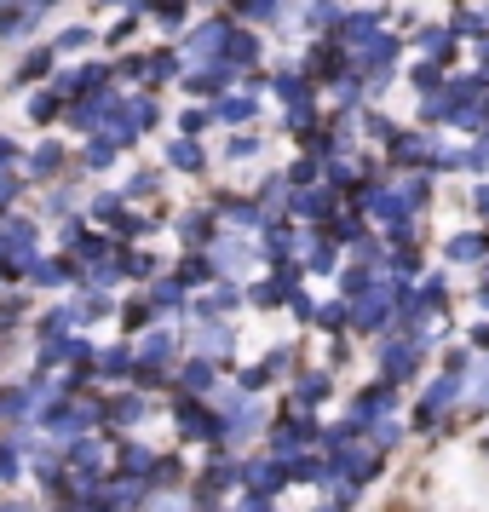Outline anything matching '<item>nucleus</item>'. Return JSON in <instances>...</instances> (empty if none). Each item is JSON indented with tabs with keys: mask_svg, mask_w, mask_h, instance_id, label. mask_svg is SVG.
<instances>
[{
	"mask_svg": "<svg viewBox=\"0 0 489 512\" xmlns=\"http://www.w3.org/2000/svg\"><path fill=\"white\" fill-rule=\"evenodd\" d=\"M208 259H213V271H242L248 265V242L242 236H219L208 248Z\"/></svg>",
	"mask_w": 489,
	"mask_h": 512,
	"instance_id": "obj_13",
	"label": "nucleus"
},
{
	"mask_svg": "<svg viewBox=\"0 0 489 512\" xmlns=\"http://www.w3.org/2000/svg\"><path fill=\"white\" fill-rule=\"evenodd\" d=\"M231 35H236L231 24H202L185 41V58H213V64H219V58H225V47H231Z\"/></svg>",
	"mask_w": 489,
	"mask_h": 512,
	"instance_id": "obj_6",
	"label": "nucleus"
},
{
	"mask_svg": "<svg viewBox=\"0 0 489 512\" xmlns=\"http://www.w3.org/2000/svg\"><path fill=\"white\" fill-rule=\"evenodd\" d=\"M294 213H300V219H328V213H334V190H300V196H294Z\"/></svg>",
	"mask_w": 489,
	"mask_h": 512,
	"instance_id": "obj_19",
	"label": "nucleus"
},
{
	"mask_svg": "<svg viewBox=\"0 0 489 512\" xmlns=\"http://www.w3.org/2000/svg\"><path fill=\"white\" fill-rule=\"evenodd\" d=\"M466 397H472V409H489V357L472 363V374H466Z\"/></svg>",
	"mask_w": 489,
	"mask_h": 512,
	"instance_id": "obj_21",
	"label": "nucleus"
},
{
	"mask_svg": "<svg viewBox=\"0 0 489 512\" xmlns=\"http://www.w3.org/2000/svg\"><path fill=\"white\" fill-rule=\"evenodd\" d=\"M150 6H156V24H162V29L185 24V0H150Z\"/></svg>",
	"mask_w": 489,
	"mask_h": 512,
	"instance_id": "obj_30",
	"label": "nucleus"
},
{
	"mask_svg": "<svg viewBox=\"0 0 489 512\" xmlns=\"http://www.w3.org/2000/svg\"><path fill=\"white\" fill-rule=\"evenodd\" d=\"M173 420H179V432H185L190 443H225L219 415H213V409H202L196 397H179V403H173Z\"/></svg>",
	"mask_w": 489,
	"mask_h": 512,
	"instance_id": "obj_3",
	"label": "nucleus"
},
{
	"mask_svg": "<svg viewBox=\"0 0 489 512\" xmlns=\"http://www.w3.org/2000/svg\"><path fill=\"white\" fill-rule=\"evenodd\" d=\"M300 248H311V271H334V248H328L323 236H305Z\"/></svg>",
	"mask_w": 489,
	"mask_h": 512,
	"instance_id": "obj_31",
	"label": "nucleus"
},
{
	"mask_svg": "<svg viewBox=\"0 0 489 512\" xmlns=\"http://www.w3.org/2000/svg\"><path fill=\"white\" fill-rule=\"evenodd\" d=\"M219 64H225V70H254L259 64V35H242V29H236L231 35V47H225V58H219Z\"/></svg>",
	"mask_w": 489,
	"mask_h": 512,
	"instance_id": "obj_10",
	"label": "nucleus"
},
{
	"mask_svg": "<svg viewBox=\"0 0 489 512\" xmlns=\"http://www.w3.org/2000/svg\"><path fill=\"white\" fill-rule=\"evenodd\" d=\"M12 156H18V144H12V139H0V167H12Z\"/></svg>",
	"mask_w": 489,
	"mask_h": 512,
	"instance_id": "obj_51",
	"label": "nucleus"
},
{
	"mask_svg": "<svg viewBox=\"0 0 489 512\" xmlns=\"http://www.w3.org/2000/svg\"><path fill=\"white\" fill-rule=\"evenodd\" d=\"M167 156H173V167H179V173H202V150H196L190 139H179Z\"/></svg>",
	"mask_w": 489,
	"mask_h": 512,
	"instance_id": "obj_28",
	"label": "nucleus"
},
{
	"mask_svg": "<svg viewBox=\"0 0 489 512\" xmlns=\"http://www.w3.org/2000/svg\"><path fill=\"white\" fill-rule=\"evenodd\" d=\"M156 455H150V449H139V443H127V449H121L116 455V472L121 478H127V484H139V489H150V478H156Z\"/></svg>",
	"mask_w": 489,
	"mask_h": 512,
	"instance_id": "obj_7",
	"label": "nucleus"
},
{
	"mask_svg": "<svg viewBox=\"0 0 489 512\" xmlns=\"http://www.w3.org/2000/svg\"><path fill=\"white\" fill-rule=\"evenodd\" d=\"M317 323H323V328H346V323H351V305H346V300L323 305V311H317Z\"/></svg>",
	"mask_w": 489,
	"mask_h": 512,
	"instance_id": "obj_34",
	"label": "nucleus"
},
{
	"mask_svg": "<svg viewBox=\"0 0 489 512\" xmlns=\"http://www.w3.org/2000/svg\"><path fill=\"white\" fill-rule=\"evenodd\" d=\"M236 6H242V18H259V24L282 12V0H236Z\"/></svg>",
	"mask_w": 489,
	"mask_h": 512,
	"instance_id": "obj_32",
	"label": "nucleus"
},
{
	"mask_svg": "<svg viewBox=\"0 0 489 512\" xmlns=\"http://www.w3.org/2000/svg\"><path fill=\"white\" fill-rule=\"evenodd\" d=\"M472 208H478V213L489 219V185H478V190H472Z\"/></svg>",
	"mask_w": 489,
	"mask_h": 512,
	"instance_id": "obj_50",
	"label": "nucleus"
},
{
	"mask_svg": "<svg viewBox=\"0 0 489 512\" xmlns=\"http://www.w3.org/2000/svg\"><path fill=\"white\" fill-rule=\"evenodd\" d=\"M87 357H93V346L87 340H70V334H58V340L41 346V363H87Z\"/></svg>",
	"mask_w": 489,
	"mask_h": 512,
	"instance_id": "obj_14",
	"label": "nucleus"
},
{
	"mask_svg": "<svg viewBox=\"0 0 489 512\" xmlns=\"http://www.w3.org/2000/svg\"><path fill=\"white\" fill-rule=\"evenodd\" d=\"M12 196H18V179H12V173H6V167H0V213L12 208Z\"/></svg>",
	"mask_w": 489,
	"mask_h": 512,
	"instance_id": "obj_46",
	"label": "nucleus"
},
{
	"mask_svg": "<svg viewBox=\"0 0 489 512\" xmlns=\"http://www.w3.org/2000/svg\"><path fill=\"white\" fill-rule=\"evenodd\" d=\"M150 305H156V311H173V305H185V282H156Z\"/></svg>",
	"mask_w": 489,
	"mask_h": 512,
	"instance_id": "obj_29",
	"label": "nucleus"
},
{
	"mask_svg": "<svg viewBox=\"0 0 489 512\" xmlns=\"http://www.w3.org/2000/svg\"><path fill=\"white\" fill-rule=\"evenodd\" d=\"M277 93L288 98V110H294V104H311V87L300 81V70H282L277 75Z\"/></svg>",
	"mask_w": 489,
	"mask_h": 512,
	"instance_id": "obj_26",
	"label": "nucleus"
},
{
	"mask_svg": "<svg viewBox=\"0 0 489 512\" xmlns=\"http://www.w3.org/2000/svg\"><path fill=\"white\" fill-rule=\"evenodd\" d=\"M248 300H254V305H277L282 300V282H254V288H248Z\"/></svg>",
	"mask_w": 489,
	"mask_h": 512,
	"instance_id": "obj_39",
	"label": "nucleus"
},
{
	"mask_svg": "<svg viewBox=\"0 0 489 512\" xmlns=\"http://www.w3.org/2000/svg\"><path fill=\"white\" fill-rule=\"evenodd\" d=\"M351 305V328H363V334H374V328L386 323L397 311V294L386 288V282H374L369 294H357V300H346Z\"/></svg>",
	"mask_w": 489,
	"mask_h": 512,
	"instance_id": "obj_4",
	"label": "nucleus"
},
{
	"mask_svg": "<svg viewBox=\"0 0 489 512\" xmlns=\"http://www.w3.org/2000/svg\"><path fill=\"white\" fill-rule=\"evenodd\" d=\"M392 162L420 167V162H438V150H432V139H420V133H392Z\"/></svg>",
	"mask_w": 489,
	"mask_h": 512,
	"instance_id": "obj_8",
	"label": "nucleus"
},
{
	"mask_svg": "<svg viewBox=\"0 0 489 512\" xmlns=\"http://www.w3.org/2000/svg\"><path fill=\"white\" fill-rule=\"evenodd\" d=\"M484 455H489V443H484Z\"/></svg>",
	"mask_w": 489,
	"mask_h": 512,
	"instance_id": "obj_55",
	"label": "nucleus"
},
{
	"mask_svg": "<svg viewBox=\"0 0 489 512\" xmlns=\"http://www.w3.org/2000/svg\"><path fill=\"white\" fill-rule=\"evenodd\" d=\"M288 311H294V317H300V323H311V317H317V305L305 300V294H294V300H288Z\"/></svg>",
	"mask_w": 489,
	"mask_h": 512,
	"instance_id": "obj_47",
	"label": "nucleus"
},
{
	"mask_svg": "<svg viewBox=\"0 0 489 512\" xmlns=\"http://www.w3.org/2000/svg\"><path fill=\"white\" fill-rule=\"evenodd\" d=\"M466 397V369H443L438 380H432V386H426V397H420V426H432V420L443 415V409H455V403H461Z\"/></svg>",
	"mask_w": 489,
	"mask_h": 512,
	"instance_id": "obj_2",
	"label": "nucleus"
},
{
	"mask_svg": "<svg viewBox=\"0 0 489 512\" xmlns=\"http://www.w3.org/2000/svg\"><path fill=\"white\" fill-rule=\"evenodd\" d=\"M311 104H294V110H288V127H294V133H311Z\"/></svg>",
	"mask_w": 489,
	"mask_h": 512,
	"instance_id": "obj_45",
	"label": "nucleus"
},
{
	"mask_svg": "<svg viewBox=\"0 0 489 512\" xmlns=\"http://www.w3.org/2000/svg\"><path fill=\"white\" fill-rule=\"evenodd\" d=\"M472 346H478V351H489V323H484V328H472Z\"/></svg>",
	"mask_w": 489,
	"mask_h": 512,
	"instance_id": "obj_52",
	"label": "nucleus"
},
{
	"mask_svg": "<svg viewBox=\"0 0 489 512\" xmlns=\"http://www.w3.org/2000/svg\"><path fill=\"white\" fill-rule=\"evenodd\" d=\"M110 162H116V144H110V139L87 144V167H110Z\"/></svg>",
	"mask_w": 489,
	"mask_h": 512,
	"instance_id": "obj_36",
	"label": "nucleus"
},
{
	"mask_svg": "<svg viewBox=\"0 0 489 512\" xmlns=\"http://www.w3.org/2000/svg\"><path fill=\"white\" fill-rule=\"evenodd\" d=\"M47 70H52V52H29V58H24V70H18V81H41Z\"/></svg>",
	"mask_w": 489,
	"mask_h": 512,
	"instance_id": "obj_33",
	"label": "nucleus"
},
{
	"mask_svg": "<svg viewBox=\"0 0 489 512\" xmlns=\"http://www.w3.org/2000/svg\"><path fill=\"white\" fill-rule=\"evenodd\" d=\"M484 254H489V231H461V236H449V259H455V265H478Z\"/></svg>",
	"mask_w": 489,
	"mask_h": 512,
	"instance_id": "obj_12",
	"label": "nucleus"
},
{
	"mask_svg": "<svg viewBox=\"0 0 489 512\" xmlns=\"http://www.w3.org/2000/svg\"><path fill=\"white\" fill-rule=\"evenodd\" d=\"M202 277H213V259L208 254H190L185 259V282H202Z\"/></svg>",
	"mask_w": 489,
	"mask_h": 512,
	"instance_id": "obj_40",
	"label": "nucleus"
},
{
	"mask_svg": "<svg viewBox=\"0 0 489 512\" xmlns=\"http://www.w3.org/2000/svg\"><path fill=\"white\" fill-rule=\"evenodd\" d=\"M242 484H248L254 501H271V495H277L282 484H294V478H288V461L271 455V461H248V466H242Z\"/></svg>",
	"mask_w": 489,
	"mask_h": 512,
	"instance_id": "obj_5",
	"label": "nucleus"
},
{
	"mask_svg": "<svg viewBox=\"0 0 489 512\" xmlns=\"http://www.w3.org/2000/svg\"><path fill=\"white\" fill-rule=\"evenodd\" d=\"M104 420H110V426H139V420H144V403H139V397H116Z\"/></svg>",
	"mask_w": 489,
	"mask_h": 512,
	"instance_id": "obj_25",
	"label": "nucleus"
},
{
	"mask_svg": "<svg viewBox=\"0 0 489 512\" xmlns=\"http://www.w3.org/2000/svg\"><path fill=\"white\" fill-rule=\"evenodd\" d=\"M179 386H185L190 397L213 392V363H208V357H196V363H190V369H185V380H179Z\"/></svg>",
	"mask_w": 489,
	"mask_h": 512,
	"instance_id": "obj_23",
	"label": "nucleus"
},
{
	"mask_svg": "<svg viewBox=\"0 0 489 512\" xmlns=\"http://www.w3.org/2000/svg\"><path fill=\"white\" fill-rule=\"evenodd\" d=\"M139 357L150 363V369H167V363L179 357V334H173V328H150L144 346H139Z\"/></svg>",
	"mask_w": 489,
	"mask_h": 512,
	"instance_id": "obj_9",
	"label": "nucleus"
},
{
	"mask_svg": "<svg viewBox=\"0 0 489 512\" xmlns=\"http://www.w3.org/2000/svg\"><path fill=\"white\" fill-rule=\"evenodd\" d=\"M231 305H236V288H231V282H219L208 300L196 305V317H208V323H213V317H219V311H231Z\"/></svg>",
	"mask_w": 489,
	"mask_h": 512,
	"instance_id": "obj_24",
	"label": "nucleus"
},
{
	"mask_svg": "<svg viewBox=\"0 0 489 512\" xmlns=\"http://www.w3.org/2000/svg\"><path fill=\"white\" fill-rule=\"evenodd\" d=\"M225 81H231V70H225V64H219V70H190L185 75L190 93H225Z\"/></svg>",
	"mask_w": 489,
	"mask_h": 512,
	"instance_id": "obj_22",
	"label": "nucleus"
},
{
	"mask_svg": "<svg viewBox=\"0 0 489 512\" xmlns=\"http://www.w3.org/2000/svg\"><path fill=\"white\" fill-rule=\"evenodd\" d=\"M18 478V443H0V484Z\"/></svg>",
	"mask_w": 489,
	"mask_h": 512,
	"instance_id": "obj_37",
	"label": "nucleus"
},
{
	"mask_svg": "<svg viewBox=\"0 0 489 512\" xmlns=\"http://www.w3.org/2000/svg\"><path fill=\"white\" fill-rule=\"evenodd\" d=\"M58 167H64V150L58 144H35L29 150V179H52Z\"/></svg>",
	"mask_w": 489,
	"mask_h": 512,
	"instance_id": "obj_20",
	"label": "nucleus"
},
{
	"mask_svg": "<svg viewBox=\"0 0 489 512\" xmlns=\"http://www.w3.org/2000/svg\"><path fill=\"white\" fill-rule=\"evenodd\" d=\"M392 409H397V386L392 380H374L363 397H351V409H346V420L363 432V426H380V420H392Z\"/></svg>",
	"mask_w": 489,
	"mask_h": 512,
	"instance_id": "obj_1",
	"label": "nucleus"
},
{
	"mask_svg": "<svg viewBox=\"0 0 489 512\" xmlns=\"http://www.w3.org/2000/svg\"><path fill=\"white\" fill-rule=\"evenodd\" d=\"M478 305H484V311H489V282H484V288H478Z\"/></svg>",
	"mask_w": 489,
	"mask_h": 512,
	"instance_id": "obj_54",
	"label": "nucleus"
},
{
	"mask_svg": "<svg viewBox=\"0 0 489 512\" xmlns=\"http://www.w3.org/2000/svg\"><path fill=\"white\" fill-rule=\"evenodd\" d=\"M29 116H35V121H52V116H58V98H52V93L29 98Z\"/></svg>",
	"mask_w": 489,
	"mask_h": 512,
	"instance_id": "obj_42",
	"label": "nucleus"
},
{
	"mask_svg": "<svg viewBox=\"0 0 489 512\" xmlns=\"http://www.w3.org/2000/svg\"><path fill=\"white\" fill-rule=\"evenodd\" d=\"M461 167H472V173H489V139H478L472 150H461Z\"/></svg>",
	"mask_w": 489,
	"mask_h": 512,
	"instance_id": "obj_35",
	"label": "nucleus"
},
{
	"mask_svg": "<svg viewBox=\"0 0 489 512\" xmlns=\"http://www.w3.org/2000/svg\"><path fill=\"white\" fill-rule=\"evenodd\" d=\"M231 484H242V466L236 461H208V472H202V495H225Z\"/></svg>",
	"mask_w": 489,
	"mask_h": 512,
	"instance_id": "obj_16",
	"label": "nucleus"
},
{
	"mask_svg": "<svg viewBox=\"0 0 489 512\" xmlns=\"http://www.w3.org/2000/svg\"><path fill=\"white\" fill-rule=\"evenodd\" d=\"M254 110H259V104H254L248 93H225L219 104H213V116H219V121H231V127H242V121H254Z\"/></svg>",
	"mask_w": 489,
	"mask_h": 512,
	"instance_id": "obj_17",
	"label": "nucleus"
},
{
	"mask_svg": "<svg viewBox=\"0 0 489 512\" xmlns=\"http://www.w3.org/2000/svg\"><path fill=\"white\" fill-rule=\"evenodd\" d=\"M0 512H41V507H29V501H0Z\"/></svg>",
	"mask_w": 489,
	"mask_h": 512,
	"instance_id": "obj_53",
	"label": "nucleus"
},
{
	"mask_svg": "<svg viewBox=\"0 0 489 512\" xmlns=\"http://www.w3.org/2000/svg\"><path fill=\"white\" fill-rule=\"evenodd\" d=\"M87 41H93V29H64V41H58V47H87Z\"/></svg>",
	"mask_w": 489,
	"mask_h": 512,
	"instance_id": "obj_49",
	"label": "nucleus"
},
{
	"mask_svg": "<svg viewBox=\"0 0 489 512\" xmlns=\"http://www.w3.org/2000/svg\"><path fill=\"white\" fill-rule=\"evenodd\" d=\"M328 392H334L328 374H300V380H294V409H311V403H323Z\"/></svg>",
	"mask_w": 489,
	"mask_h": 512,
	"instance_id": "obj_18",
	"label": "nucleus"
},
{
	"mask_svg": "<svg viewBox=\"0 0 489 512\" xmlns=\"http://www.w3.org/2000/svg\"><path fill=\"white\" fill-rule=\"evenodd\" d=\"M208 121H213V110H185V133H202Z\"/></svg>",
	"mask_w": 489,
	"mask_h": 512,
	"instance_id": "obj_48",
	"label": "nucleus"
},
{
	"mask_svg": "<svg viewBox=\"0 0 489 512\" xmlns=\"http://www.w3.org/2000/svg\"><path fill=\"white\" fill-rule=\"evenodd\" d=\"M248 156H259V139H254V133L231 139V162H248Z\"/></svg>",
	"mask_w": 489,
	"mask_h": 512,
	"instance_id": "obj_43",
	"label": "nucleus"
},
{
	"mask_svg": "<svg viewBox=\"0 0 489 512\" xmlns=\"http://www.w3.org/2000/svg\"><path fill=\"white\" fill-rule=\"evenodd\" d=\"M127 369H133V351H127V346L104 351V374H127Z\"/></svg>",
	"mask_w": 489,
	"mask_h": 512,
	"instance_id": "obj_38",
	"label": "nucleus"
},
{
	"mask_svg": "<svg viewBox=\"0 0 489 512\" xmlns=\"http://www.w3.org/2000/svg\"><path fill=\"white\" fill-rule=\"evenodd\" d=\"M196 346H202V357L208 363H219V357H231V346H236V334L225 323H208L202 334H196Z\"/></svg>",
	"mask_w": 489,
	"mask_h": 512,
	"instance_id": "obj_15",
	"label": "nucleus"
},
{
	"mask_svg": "<svg viewBox=\"0 0 489 512\" xmlns=\"http://www.w3.org/2000/svg\"><path fill=\"white\" fill-rule=\"evenodd\" d=\"M29 277L41 282V288H52V282H64V265H41V259H35V271H29Z\"/></svg>",
	"mask_w": 489,
	"mask_h": 512,
	"instance_id": "obj_44",
	"label": "nucleus"
},
{
	"mask_svg": "<svg viewBox=\"0 0 489 512\" xmlns=\"http://www.w3.org/2000/svg\"><path fill=\"white\" fill-rule=\"evenodd\" d=\"M121 271H127V277H150V271H156V259H150V254H127V259H121Z\"/></svg>",
	"mask_w": 489,
	"mask_h": 512,
	"instance_id": "obj_41",
	"label": "nucleus"
},
{
	"mask_svg": "<svg viewBox=\"0 0 489 512\" xmlns=\"http://www.w3.org/2000/svg\"><path fill=\"white\" fill-rule=\"evenodd\" d=\"M29 29H35V6H29V12H0V41L29 35Z\"/></svg>",
	"mask_w": 489,
	"mask_h": 512,
	"instance_id": "obj_27",
	"label": "nucleus"
},
{
	"mask_svg": "<svg viewBox=\"0 0 489 512\" xmlns=\"http://www.w3.org/2000/svg\"><path fill=\"white\" fill-rule=\"evenodd\" d=\"M380 363H386V380H409V374H415V363H420V346H409V340H403V346H386L380 351Z\"/></svg>",
	"mask_w": 489,
	"mask_h": 512,
	"instance_id": "obj_11",
	"label": "nucleus"
}]
</instances>
